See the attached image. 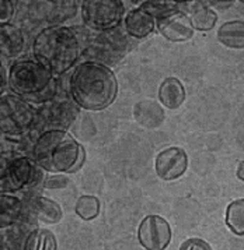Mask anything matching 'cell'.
<instances>
[{"mask_svg": "<svg viewBox=\"0 0 244 250\" xmlns=\"http://www.w3.org/2000/svg\"><path fill=\"white\" fill-rule=\"evenodd\" d=\"M42 168L25 155L16 151L1 152V193H17V191L34 189L42 182Z\"/></svg>", "mask_w": 244, "mask_h": 250, "instance_id": "5b68a950", "label": "cell"}, {"mask_svg": "<svg viewBox=\"0 0 244 250\" xmlns=\"http://www.w3.org/2000/svg\"><path fill=\"white\" fill-rule=\"evenodd\" d=\"M52 104H48L45 106H42L38 110V125H48L59 127L61 130L66 129L72 122L74 120L76 115L79 113L77 108H74L73 102L68 100H55L53 98Z\"/></svg>", "mask_w": 244, "mask_h": 250, "instance_id": "7c38bea8", "label": "cell"}, {"mask_svg": "<svg viewBox=\"0 0 244 250\" xmlns=\"http://www.w3.org/2000/svg\"><path fill=\"white\" fill-rule=\"evenodd\" d=\"M100 210H101L100 200L96 196H90V194L80 196L74 206L76 214L84 221H92L97 218L100 214Z\"/></svg>", "mask_w": 244, "mask_h": 250, "instance_id": "7402d4cb", "label": "cell"}, {"mask_svg": "<svg viewBox=\"0 0 244 250\" xmlns=\"http://www.w3.org/2000/svg\"><path fill=\"white\" fill-rule=\"evenodd\" d=\"M30 208L32 215L45 224H56L63 217L61 206L56 201L42 197V196H35L31 199Z\"/></svg>", "mask_w": 244, "mask_h": 250, "instance_id": "9a60e30c", "label": "cell"}, {"mask_svg": "<svg viewBox=\"0 0 244 250\" xmlns=\"http://www.w3.org/2000/svg\"><path fill=\"white\" fill-rule=\"evenodd\" d=\"M156 27L166 40L184 42L194 37V27L190 17L181 9L174 10L156 20Z\"/></svg>", "mask_w": 244, "mask_h": 250, "instance_id": "8fae6325", "label": "cell"}, {"mask_svg": "<svg viewBox=\"0 0 244 250\" xmlns=\"http://www.w3.org/2000/svg\"><path fill=\"white\" fill-rule=\"evenodd\" d=\"M159 98L167 109H177L185 101V88L183 83L175 77H167L160 84Z\"/></svg>", "mask_w": 244, "mask_h": 250, "instance_id": "e0dca14e", "label": "cell"}, {"mask_svg": "<svg viewBox=\"0 0 244 250\" xmlns=\"http://www.w3.org/2000/svg\"><path fill=\"white\" fill-rule=\"evenodd\" d=\"M188 13L193 27L198 31L212 30L218 21V14L205 1L188 3Z\"/></svg>", "mask_w": 244, "mask_h": 250, "instance_id": "ac0fdd59", "label": "cell"}, {"mask_svg": "<svg viewBox=\"0 0 244 250\" xmlns=\"http://www.w3.org/2000/svg\"><path fill=\"white\" fill-rule=\"evenodd\" d=\"M81 43L76 31L65 25H52L41 31L32 43L37 62L53 76H61L74 66L81 55Z\"/></svg>", "mask_w": 244, "mask_h": 250, "instance_id": "7a4b0ae2", "label": "cell"}, {"mask_svg": "<svg viewBox=\"0 0 244 250\" xmlns=\"http://www.w3.org/2000/svg\"><path fill=\"white\" fill-rule=\"evenodd\" d=\"M21 211V203L19 199L7 196V194H1V221L3 224L9 218V224L14 220L19 218Z\"/></svg>", "mask_w": 244, "mask_h": 250, "instance_id": "cb8c5ba5", "label": "cell"}, {"mask_svg": "<svg viewBox=\"0 0 244 250\" xmlns=\"http://www.w3.org/2000/svg\"><path fill=\"white\" fill-rule=\"evenodd\" d=\"M13 13H14L13 1L1 0L0 1V21H1V24H7V21L11 19Z\"/></svg>", "mask_w": 244, "mask_h": 250, "instance_id": "484cf974", "label": "cell"}, {"mask_svg": "<svg viewBox=\"0 0 244 250\" xmlns=\"http://www.w3.org/2000/svg\"><path fill=\"white\" fill-rule=\"evenodd\" d=\"M7 73L10 88L23 100L42 104L56 95L53 74L37 60H16Z\"/></svg>", "mask_w": 244, "mask_h": 250, "instance_id": "277c9868", "label": "cell"}, {"mask_svg": "<svg viewBox=\"0 0 244 250\" xmlns=\"http://www.w3.org/2000/svg\"><path fill=\"white\" fill-rule=\"evenodd\" d=\"M133 116L139 125L147 129H154L160 126L164 120V112L157 102L141 101L133 108Z\"/></svg>", "mask_w": 244, "mask_h": 250, "instance_id": "2e32d148", "label": "cell"}, {"mask_svg": "<svg viewBox=\"0 0 244 250\" xmlns=\"http://www.w3.org/2000/svg\"><path fill=\"white\" fill-rule=\"evenodd\" d=\"M123 11V3L120 0H86L81 3L84 25L98 32L118 28Z\"/></svg>", "mask_w": 244, "mask_h": 250, "instance_id": "52a82bcc", "label": "cell"}, {"mask_svg": "<svg viewBox=\"0 0 244 250\" xmlns=\"http://www.w3.org/2000/svg\"><path fill=\"white\" fill-rule=\"evenodd\" d=\"M34 161L41 168L55 175L73 173L84 162V148L68 131L51 129L44 131L32 147Z\"/></svg>", "mask_w": 244, "mask_h": 250, "instance_id": "3957f363", "label": "cell"}, {"mask_svg": "<svg viewBox=\"0 0 244 250\" xmlns=\"http://www.w3.org/2000/svg\"><path fill=\"white\" fill-rule=\"evenodd\" d=\"M178 250H214L206 240L199 238H190L181 243Z\"/></svg>", "mask_w": 244, "mask_h": 250, "instance_id": "d4e9b609", "label": "cell"}, {"mask_svg": "<svg viewBox=\"0 0 244 250\" xmlns=\"http://www.w3.org/2000/svg\"><path fill=\"white\" fill-rule=\"evenodd\" d=\"M180 4L181 3H175V1H143L141 7L146 11H149L157 20V19H160V17L171 13V11L178 10Z\"/></svg>", "mask_w": 244, "mask_h": 250, "instance_id": "603a6c76", "label": "cell"}, {"mask_svg": "<svg viewBox=\"0 0 244 250\" xmlns=\"http://www.w3.org/2000/svg\"><path fill=\"white\" fill-rule=\"evenodd\" d=\"M237 178L244 182V161H242L237 167Z\"/></svg>", "mask_w": 244, "mask_h": 250, "instance_id": "f1b7e54d", "label": "cell"}, {"mask_svg": "<svg viewBox=\"0 0 244 250\" xmlns=\"http://www.w3.org/2000/svg\"><path fill=\"white\" fill-rule=\"evenodd\" d=\"M6 69H4V66H1V88L6 85Z\"/></svg>", "mask_w": 244, "mask_h": 250, "instance_id": "f546056e", "label": "cell"}, {"mask_svg": "<svg viewBox=\"0 0 244 250\" xmlns=\"http://www.w3.org/2000/svg\"><path fill=\"white\" fill-rule=\"evenodd\" d=\"M68 183H69V180L66 179L63 175H55V176H52L49 179H47L44 186L47 189H62V188H66Z\"/></svg>", "mask_w": 244, "mask_h": 250, "instance_id": "4316f807", "label": "cell"}, {"mask_svg": "<svg viewBox=\"0 0 244 250\" xmlns=\"http://www.w3.org/2000/svg\"><path fill=\"white\" fill-rule=\"evenodd\" d=\"M123 27L129 37L142 40L152 34L156 27V19L142 7L132 9L123 19Z\"/></svg>", "mask_w": 244, "mask_h": 250, "instance_id": "4fadbf2b", "label": "cell"}, {"mask_svg": "<svg viewBox=\"0 0 244 250\" xmlns=\"http://www.w3.org/2000/svg\"><path fill=\"white\" fill-rule=\"evenodd\" d=\"M56 238L48 229H34L24 243V250H56Z\"/></svg>", "mask_w": 244, "mask_h": 250, "instance_id": "ffe728a7", "label": "cell"}, {"mask_svg": "<svg viewBox=\"0 0 244 250\" xmlns=\"http://www.w3.org/2000/svg\"><path fill=\"white\" fill-rule=\"evenodd\" d=\"M171 227L160 215H147L138 228V240L145 250H166L171 242Z\"/></svg>", "mask_w": 244, "mask_h": 250, "instance_id": "9c48e42d", "label": "cell"}, {"mask_svg": "<svg viewBox=\"0 0 244 250\" xmlns=\"http://www.w3.org/2000/svg\"><path fill=\"white\" fill-rule=\"evenodd\" d=\"M211 9L212 7H218V9H226V7H230L234 1H205Z\"/></svg>", "mask_w": 244, "mask_h": 250, "instance_id": "83f0119b", "label": "cell"}, {"mask_svg": "<svg viewBox=\"0 0 244 250\" xmlns=\"http://www.w3.org/2000/svg\"><path fill=\"white\" fill-rule=\"evenodd\" d=\"M1 134L10 139H19L38 126V109H35L19 95H1Z\"/></svg>", "mask_w": 244, "mask_h": 250, "instance_id": "8992f818", "label": "cell"}, {"mask_svg": "<svg viewBox=\"0 0 244 250\" xmlns=\"http://www.w3.org/2000/svg\"><path fill=\"white\" fill-rule=\"evenodd\" d=\"M129 43L125 34L118 28L107 32H100L87 45L84 55L89 56L92 62L107 64H117L128 52Z\"/></svg>", "mask_w": 244, "mask_h": 250, "instance_id": "ba28073f", "label": "cell"}, {"mask_svg": "<svg viewBox=\"0 0 244 250\" xmlns=\"http://www.w3.org/2000/svg\"><path fill=\"white\" fill-rule=\"evenodd\" d=\"M226 225L237 236H244V199L232 201L226 208Z\"/></svg>", "mask_w": 244, "mask_h": 250, "instance_id": "44dd1931", "label": "cell"}, {"mask_svg": "<svg viewBox=\"0 0 244 250\" xmlns=\"http://www.w3.org/2000/svg\"><path fill=\"white\" fill-rule=\"evenodd\" d=\"M24 35L17 25L1 24L0 27V49L3 58H16L24 49Z\"/></svg>", "mask_w": 244, "mask_h": 250, "instance_id": "5bb4252c", "label": "cell"}, {"mask_svg": "<svg viewBox=\"0 0 244 250\" xmlns=\"http://www.w3.org/2000/svg\"><path fill=\"white\" fill-rule=\"evenodd\" d=\"M73 102L86 110H102L117 98L118 84L108 66L96 62L80 63L69 79Z\"/></svg>", "mask_w": 244, "mask_h": 250, "instance_id": "6da1fadb", "label": "cell"}, {"mask_svg": "<svg viewBox=\"0 0 244 250\" xmlns=\"http://www.w3.org/2000/svg\"><path fill=\"white\" fill-rule=\"evenodd\" d=\"M218 40L230 49H244V21L233 20L222 24L218 30Z\"/></svg>", "mask_w": 244, "mask_h": 250, "instance_id": "d6986e66", "label": "cell"}, {"mask_svg": "<svg viewBox=\"0 0 244 250\" xmlns=\"http://www.w3.org/2000/svg\"><path fill=\"white\" fill-rule=\"evenodd\" d=\"M154 169L160 179H178L188 169V155L180 147H169L157 154Z\"/></svg>", "mask_w": 244, "mask_h": 250, "instance_id": "30bf717a", "label": "cell"}]
</instances>
